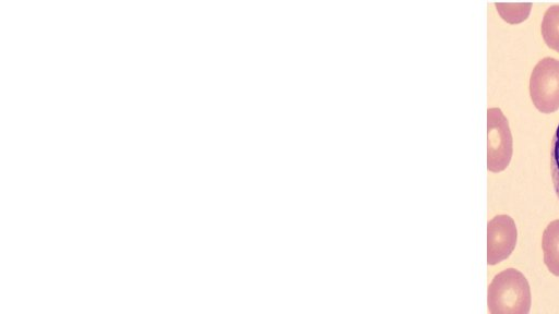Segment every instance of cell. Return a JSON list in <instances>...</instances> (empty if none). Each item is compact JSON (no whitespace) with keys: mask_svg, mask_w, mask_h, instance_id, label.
<instances>
[{"mask_svg":"<svg viewBox=\"0 0 559 314\" xmlns=\"http://www.w3.org/2000/svg\"><path fill=\"white\" fill-rule=\"evenodd\" d=\"M531 303L528 281L515 268L500 271L488 286L487 305L490 314H527Z\"/></svg>","mask_w":559,"mask_h":314,"instance_id":"1","label":"cell"},{"mask_svg":"<svg viewBox=\"0 0 559 314\" xmlns=\"http://www.w3.org/2000/svg\"><path fill=\"white\" fill-rule=\"evenodd\" d=\"M530 96L536 109L551 113L559 109V60L545 57L534 67L530 77Z\"/></svg>","mask_w":559,"mask_h":314,"instance_id":"2","label":"cell"},{"mask_svg":"<svg viewBox=\"0 0 559 314\" xmlns=\"http://www.w3.org/2000/svg\"><path fill=\"white\" fill-rule=\"evenodd\" d=\"M513 138L508 119L499 108L487 110V169L503 171L510 164Z\"/></svg>","mask_w":559,"mask_h":314,"instance_id":"3","label":"cell"},{"mask_svg":"<svg viewBox=\"0 0 559 314\" xmlns=\"http://www.w3.org/2000/svg\"><path fill=\"white\" fill-rule=\"evenodd\" d=\"M518 239L514 220L509 215H498L487 225V264L496 265L513 252Z\"/></svg>","mask_w":559,"mask_h":314,"instance_id":"4","label":"cell"},{"mask_svg":"<svg viewBox=\"0 0 559 314\" xmlns=\"http://www.w3.org/2000/svg\"><path fill=\"white\" fill-rule=\"evenodd\" d=\"M544 263L548 270L559 276V219L550 221L543 232Z\"/></svg>","mask_w":559,"mask_h":314,"instance_id":"5","label":"cell"},{"mask_svg":"<svg viewBox=\"0 0 559 314\" xmlns=\"http://www.w3.org/2000/svg\"><path fill=\"white\" fill-rule=\"evenodd\" d=\"M540 32L546 45L559 52V4H554L546 10Z\"/></svg>","mask_w":559,"mask_h":314,"instance_id":"6","label":"cell"},{"mask_svg":"<svg viewBox=\"0 0 559 314\" xmlns=\"http://www.w3.org/2000/svg\"><path fill=\"white\" fill-rule=\"evenodd\" d=\"M495 7L500 17L509 24H519L524 22L528 17L532 10V3L530 2H496Z\"/></svg>","mask_w":559,"mask_h":314,"instance_id":"7","label":"cell"},{"mask_svg":"<svg viewBox=\"0 0 559 314\" xmlns=\"http://www.w3.org/2000/svg\"><path fill=\"white\" fill-rule=\"evenodd\" d=\"M550 170L554 190L559 200V124L552 137L551 153H550Z\"/></svg>","mask_w":559,"mask_h":314,"instance_id":"8","label":"cell"}]
</instances>
